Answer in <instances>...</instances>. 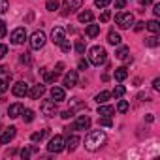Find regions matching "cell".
<instances>
[{
    "label": "cell",
    "instance_id": "cell-1",
    "mask_svg": "<svg viewBox=\"0 0 160 160\" xmlns=\"http://www.w3.org/2000/svg\"><path fill=\"white\" fill-rule=\"evenodd\" d=\"M104 143H106V134H104L102 130H94V132H91V134L85 138V147H87L89 151H96V149H100Z\"/></svg>",
    "mask_w": 160,
    "mask_h": 160
},
{
    "label": "cell",
    "instance_id": "cell-2",
    "mask_svg": "<svg viewBox=\"0 0 160 160\" xmlns=\"http://www.w3.org/2000/svg\"><path fill=\"white\" fill-rule=\"evenodd\" d=\"M89 60H91V64H94V66H102V64H106V60H108V53H106V49L100 47V45L91 47V51H89Z\"/></svg>",
    "mask_w": 160,
    "mask_h": 160
},
{
    "label": "cell",
    "instance_id": "cell-3",
    "mask_svg": "<svg viewBox=\"0 0 160 160\" xmlns=\"http://www.w3.org/2000/svg\"><path fill=\"white\" fill-rule=\"evenodd\" d=\"M47 149H49V152H55V154H57V152H62V151L66 149V141H64V138H62V136H55V138H51Z\"/></svg>",
    "mask_w": 160,
    "mask_h": 160
},
{
    "label": "cell",
    "instance_id": "cell-4",
    "mask_svg": "<svg viewBox=\"0 0 160 160\" xmlns=\"http://www.w3.org/2000/svg\"><path fill=\"white\" fill-rule=\"evenodd\" d=\"M91 128V119L87 117V115H79L77 119H75V122L72 124V126H68V128H64V130H89Z\"/></svg>",
    "mask_w": 160,
    "mask_h": 160
},
{
    "label": "cell",
    "instance_id": "cell-5",
    "mask_svg": "<svg viewBox=\"0 0 160 160\" xmlns=\"http://www.w3.org/2000/svg\"><path fill=\"white\" fill-rule=\"evenodd\" d=\"M40 109H42V113H43L45 117H55V115L58 113L55 100H43V102L40 104Z\"/></svg>",
    "mask_w": 160,
    "mask_h": 160
},
{
    "label": "cell",
    "instance_id": "cell-6",
    "mask_svg": "<svg viewBox=\"0 0 160 160\" xmlns=\"http://www.w3.org/2000/svg\"><path fill=\"white\" fill-rule=\"evenodd\" d=\"M115 23L119 25V28H130L134 25V15L132 13H117Z\"/></svg>",
    "mask_w": 160,
    "mask_h": 160
},
{
    "label": "cell",
    "instance_id": "cell-7",
    "mask_svg": "<svg viewBox=\"0 0 160 160\" xmlns=\"http://www.w3.org/2000/svg\"><path fill=\"white\" fill-rule=\"evenodd\" d=\"M45 42H47V38H45V34H43L42 30H36V32L30 36V47H32V49H42V47L45 45Z\"/></svg>",
    "mask_w": 160,
    "mask_h": 160
},
{
    "label": "cell",
    "instance_id": "cell-8",
    "mask_svg": "<svg viewBox=\"0 0 160 160\" xmlns=\"http://www.w3.org/2000/svg\"><path fill=\"white\" fill-rule=\"evenodd\" d=\"M10 40H12V43H15V45L25 43V40H27V28H25V27H17V28L12 32Z\"/></svg>",
    "mask_w": 160,
    "mask_h": 160
},
{
    "label": "cell",
    "instance_id": "cell-9",
    "mask_svg": "<svg viewBox=\"0 0 160 160\" xmlns=\"http://www.w3.org/2000/svg\"><path fill=\"white\" fill-rule=\"evenodd\" d=\"M15 134H17V128H15V126H10V128H6L2 134H0V145H8L10 141H13Z\"/></svg>",
    "mask_w": 160,
    "mask_h": 160
},
{
    "label": "cell",
    "instance_id": "cell-10",
    "mask_svg": "<svg viewBox=\"0 0 160 160\" xmlns=\"http://www.w3.org/2000/svg\"><path fill=\"white\" fill-rule=\"evenodd\" d=\"M12 92H13V96H17V98H23V96H27V94H28V85H27L25 81H17V83L13 85Z\"/></svg>",
    "mask_w": 160,
    "mask_h": 160
},
{
    "label": "cell",
    "instance_id": "cell-11",
    "mask_svg": "<svg viewBox=\"0 0 160 160\" xmlns=\"http://www.w3.org/2000/svg\"><path fill=\"white\" fill-rule=\"evenodd\" d=\"M62 83H64L66 89L75 87V85H77V72H75V70H70V72L64 75V81H62Z\"/></svg>",
    "mask_w": 160,
    "mask_h": 160
},
{
    "label": "cell",
    "instance_id": "cell-12",
    "mask_svg": "<svg viewBox=\"0 0 160 160\" xmlns=\"http://www.w3.org/2000/svg\"><path fill=\"white\" fill-rule=\"evenodd\" d=\"M66 38V32H64V28H60V27H55L53 30H51V42L55 43V45H58L62 40Z\"/></svg>",
    "mask_w": 160,
    "mask_h": 160
},
{
    "label": "cell",
    "instance_id": "cell-13",
    "mask_svg": "<svg viewBox=\"0 0 160 160\" xmlns=\"http://www.w3.org/2000/svg\"><path fill=\"white\" fill-rule=\"evenodd\" d=\"M115 57H117L119 60H124V62H132V57H130V47H126V45L119 47V49H117V53H115Z\"/></svg>",
    "mask_w": 160,
    "mask_h": 160
},
{
    "label": "cell",
    "instance_id": "cell-14",
    "mask_svg": "<svg viewBox=\"0 0 160 160\" xmlns=\"http://www.w3.org/2000/svg\"><path fill=\"white\" fill-rule=\"evenodd\" d=\"M43 92H45V87L43 85H34L32 89H28V94L27 96H30L32 100H40L43 96Z\"/></svg>",
    "mask_w": 160,
    "mask_h": 160
},
{
    "label": "cell",
    "instance_id": "cell-15",
    "mask_svg": "<svg viewBox=\"0 0 160 160\" xmlns=\"http://www.w3.org/2000/svg\"><path fill=\"white\" fill-rule=\"evenodd\" d=\"M83 6V0H66L64 2V15L68 12H73V10H79Z\"/></svg>",
    "mask_w": 160,
    "mask_h": 160
},
{
    "label": "cell",
    "instance_id": "cell-16",
    "mask_svg": "<svg viewBox=\"0 0 160 160\" xmlns=\"http://www.w3.org/2000/svg\"><path fill=\"white\" fill-rule=\"evenodd\" d=\"M23 104H12L10 108H8V115H10V119H17L21 113H23Z\"/></svg>",
    "mask_w": 160,
    "mask_h": 160
},
{
    "label": "cell",
    "instance_id": "cell-17",
    "mask_svg": "<svg viewBox=\"0 0 160 160\" xmlns=\"http://www.w3.org/2000/svg\"><path fill=\"white\" fill-rule=\"evenodd\" d=\"M51 98H53L55 102H62V100H66V92H64V89H60V87H53V89H51Z\"/></svg>",
    "mask_w": 160,
    "mask_h": 160
},
{
    "label": "cell",
    "instance_id": "cell-18",
    "mask_svg": "<svg viewBox=\"0 0 160 160\" xmlns=\"http://www.w3.org/2000/svg\"><path fill=\"white\" fill-rule=\"evenodd\" d=\"M79 136H75V134H72V136H68V141H66V149L72 152V151H75L77 149V145H79Z\"/></svg>",
    "mask_w": 160,
    "mask_h": 160
},
{
    "label": "cell",
    "instance_id": "cell-19",
    "mask_svg": "<svg viewBox=\"0 0 160 160\" xmlns=\"http://www.w3.org/2000/svg\"><path fill=\"white\" fill-rule=\"evenodd\" d=\"M100 108H98V115L100 117H111L113 113H115V108L113 106H106V104H98Z\"/></svg>",
    "mask_w": 160,
    "mask_h": 160
},
{
    "label": "cell",
    "instance_id": "cell-20",
    "mask_svg": "<svg viewBox=\"0 0 160 160\" xmlns=\"http://www.w3.org/2000/svg\"><path fill=\"white\" fill-rule=\"evenodd\" d=\"M92 19H94V15H92L91 10H85V12H81V13L77 15V21H79V23H91Z\"/></svg>",
    "mask_w": 160,
    "mask_h": 160
},
{
    "label": "cell",
    "instance_id": "cell-21",
    "mask_svg": "<svg viewBox=\"0 0 160 160\" xmlns=\"http://www.w3.org/2000/svg\"><path fill=\"white\" fill-rule=\"evenodd\" d=\"M108 42H109L111 45H121V42H122V38H121V34H119V32H115V30H111V32L108 34Z\"/></svg>",
    "mask_w": 160,
    "mask_h": 160
},
{
    "label": "cell",
    "instance_id": "cell-22",
    "mask_svg": "<svg viewBox=\"0 0 160 160\" xmlns=\"http://www.w3.org/2000/svg\"><path fill=\"white\" fill-rule=\"evenodd\" d=\"M128 77V70H126V66H121V68H117L115 70V79L121 83V81H124V79Z\"/></svg>",
    "mask_w": 160,
    "mask_h": 160
},
{
    "label": "cell",
    "instance_id": "cell-23",
    "mask_svg": "<svg viewBox=\"0 0 160 160\" xmlns=\"http://www.w3.org/2000/svg\"><path fill=\"white\" fill-rule=\"evenodd\" d=\"M42 75H43V79H45V83H53V81H57V75H58V73L47 72V68H43V70H42Z\"/></svg>",
    "mask_w": 160,
    "mask_h": 160
},
{
    "label": "cell",
    "instance_id": "cell-24",
    "mask_svg": "<svg viewBox=\"0 0 160 160\" xmlns=\"http://www.w3.org/2000/svg\"><path fill=\"white\" fill-rule=\"evenodd\" d=\"M85 32H87V36H89V38H96V36L100 34V25H89Z\"/></svg>",
    "mask_w": 160,
    "mask_h": 160
},
{
    "label": "cell",
    "instance_id": "cell-25",
    "mask_svg": "<svg viewBox=\"0 0 160 160\" xmlns=\"http://www.w3.org/2000/svg\"><path fill=\"white\" fill-rule=\"evenodd\" d=\"M145 27H147V30L151 32V34H158V30H160V25H158V21H149V23H145Z\"/></svg>",
    "mask_w": 160,
    "mask_h": 160
},
{
    "label": "cell",
    "instance_id": "cell-26",
    "mask_svg": "<svg viewBox=\"0 0 160 160\" xmlns=\"http://www.w3.org/2000/svg\"><path fill=\"white\" fill-rule=\"evenodd\" d=\"M109 98H111V92H108V91H102V92H98V94H96V98H94V100H96L98 104H106Z\"/></svg>",
    "mask_w": 160,
    "mask_h": 160
},
{
    "label": "cell",
    "instance_id": "cell-27",
    "mask_svg": "<svg viewBox=\"0 0 160 160\" xmlns=\"http://www.w3.org/2000/svg\"><path fill=\"white\" fill-rule=\"evenodd\" d=\"M45 136H49V128H45V130H42V132H34V134L30 136V139L36 143V141H42Z\"/></svg>",
    "mask_w": 160,
    "mask_h": 160
},
{
    "label": "cell",
    "instance_id": "cell-28",
    "mask_svg": "<svg viewBox=\"0 0 160 160\" xmlns=\"http://www.w3.org/2000/svg\"><path fill=\"white\" fill-rule=\"evenodd\" d=\"M10 77H12V75H8V77H0V94H4V92L8 91V85H10Z\"/></svg>",
    "mask_w": 160,
    "mask_h": 160
},
{
    "label": "cell",
    "instance_id": "cell-29",
    "mask_svg": "<svg viewBox=\"0 0 160 160\" xmlns=\"http://www.w3.org/2000/svg\"><path fill=\"white\" fill-rule=\"evenodd\" d=\"M158 43H160V42H158V38H156L154 34L145 40V45H147V47H158Z\"/></svg>",
    "mask_w": 160,
    "mask_h": 160
},
{
    "label": "cell",
    "instance_id": "cell-30",
    "mask_svg": "<svg viewBox=\"0 0 160 160\" xmlns=\"http://www.w3.org/2000/svg\"><path fill=\"white\" fill-rule=\"evenodd\" d=\"M23 119H25V122H32L34 121V111L32 109H23Z\"/></svg>",
    "mask_w": 160,
    "mask_h": 160
},
{
    "label": "cell",
    "instance_id": "cell-31",
    "mask_svg": "<svg viewBox=\"0 0 160 160\" xmlns=\"http://www.w3.org/2000/svg\"><path fill=\"white\" fill-rule=\"evenodd\" d=\"M58 6H60V2H58V0H47L45 10H49V12H55V10H58Z\"/></svg>",
    "mask_w": 160,
    "mask_h": 160
},
{
    "label": "cell",
    "instance_id": "cell-32",
    "mask_svg": "<svg viewBox=\"0 0 160 160\" xmlns=\"http://www.w3.org/2000/svg\"><path fill=\"white\" fill-rule=\"evenodd\" d=\"M124 92H126V89H124L122 85H117V87L113 89V92H111V96H115V98H121V96H122Z\"/></svg>",
    "mask_w": 160,
    "mask_h": 160
},
{
    "label": "cell",
    "instance_id": "cell-33",
    "mask_svg": "<svg viewBox=\"0 0 160 160\" xmlns=\"http://www.w3.org/2000/svg\"><path fill=\"white\" fill-rule=\"evenodd\" d=\"M98 124L111 128V126H113V121H111V117H100V119H98Z\"/></svg>",
    "mask_w": 160,
    "mask_h": 160
},
{
    "label": "cell",
    "instance_id": "cell-34",
    "mask_svg": "<svg viewBox=\"0 0 160 160\" xmlns=\"http://www.w3.org/2000/svg\"><path fill=\"white\" fill-rule=\"evenodd\" d=\"M128 108H130V106H128V102H126V100H121V102L117 104V111H119V113H126V111H128Z\"/></svg>",
    "mask_w": 160,
    "mask_h": 160
},
{
    "label": "cell",
    "instance_id": "cell-35",
    "mask_svg": "<svg viewBox=\"0 0 160 160\" xmlns=\"http://www.w3.org/2000/svg\"><path fill=\"white\" fill-rule=\"evenodd\" d=\"M58 45H60V49H62L64 53H70V49H72V43H70V42H68L66 38H64V40H62V42H60Z\"/></svg>",
    "mask_w": 160,
    "mask_h": 160
},
{
    "label": "cell",
    "instance_id": "cell-36",
    "mask_svg": "<svg viewBox=\"0 0 160 160\" xmlns=\"http://www.w3.org/2000/svg\"><path fill=\"white\" fill-rule=\"evenodd\" d=\"M85 47H87V45H85V42H83V40H79V42L75 43V51H77L79 55H83V53H85Z\"/></svg>",
    "mask_w": 160,
    "mask_h": 160
},
{
    "label": "cell",
    "instance_id": "cell-37",
    "mask_svg": "<svg viewBox=\"0 0 160 160\" xmlns=\"http://www.w3.org/2000/svg\"><path fill=\"white\" fill-rule=\"evenodd\" d=\"M8 8H10V2H8V0H0V13H6Z\"/></svg>",
    "mask_w": 160,
    "mask_h": 160
},
{
    "label": "cell",
    "instance_id": "cell-38",
    "mask_svg": "<svg viewBox=\"0 0 160 160\" xmlns=\"http://www.w3.org/2000/svg\"><path fill=\"white\" fill-rule=\"evenodd\" d=\"M6 34H8V27H6V23H4V21H0V40H2Z\"/></svg>",
    "mask_w": 160,
    "mask_h": 160
},
{
    "label": "cell",
    "instance_id": "cell-39",
    "mask_svg": "<svg viewBox=\"0 0 160 160\" xmlns=\"http://www.w3.org/2000/svg\"><path fill=\"white\" fill-rule=\"evenodd\" d=\"M109 17H111V12H109V10H106V12L100 15V23H108V21H109Z\"/></svg>",
    "mask_w": 160,
    "mask_h": 160
},
{
    "label": "cell",
    "instance_id": "cell-40",
    "mask_svg": "<svg viewBox=\"0 0 160 160\" xmlns=\"http://www.w3.org/2000/svg\"><path fill=\"white\" fill-rule=\"evenodd\" d=\"M111 2V0H94V4H96V8H106L108 4Z\"/></svg>",
    "mask_w": 160,
    "mask_h": 160
},
{
    "label": "cell",
    "instance_id": "cell-41",
    "mask_svg": "<svg viewBox=\"0 0 160 160\" xmlns=\"http://www.w3.org/2000/svg\"><path fill=\"white\" fill-rule=\"evenodd\" d=\"M8 55V45H4V43H0V58H4Z\"/></svg>",
    "mask_w": 160,
    "mask_h": 160
},
{
    "label": "cell",
    "instance_id": "cell-42",
    "mask_svg": "<svg viewBox=\"0 0 160 160\" xmlns=\"http://www.w3.org/2000/svg\"><path fill=\"white\" fill-rule=\"evenodd\" d=\"M126 6V0H115V8L117 10H122Z\"/></svg>",
    "mask_w": 160,
    "mask_h": 160
},
{
    "label": "cell",
    "instance_id": "cell-43",
    "mask_svg": "<svg viewBox=\"0 0 160 160\" xmlns=\"http://www.w3.org/2000/svg\"><path fill=\"white\" fill-rule=\"evenodd\" d=\"M21 62L30 64V55H28V53H23V55H21Z\"/></svg>",
    "mask_w": 160,
    "mask_h": 160
},
{
    "label": "cell",
    "instance_id": "cell-44",
    "mask_svg": "<svg viewBox=\"0 0 160 160\" xmlns=\"http://www.w3.org/2000/svg\"><path fill=\"white\" fill-rule=\"evenodd\" d=\"M77 66H79V70H87V68H89V62L81 58V60H79V64H77Z\"/></svg>",
    "mask_w": 160,
    "mask_h": 160
},
{
    "label": "cell",
    "instance_id": "cell-45",
    "mask_svg": "<svg viewBox=\"0 0 160 160\" xmlns=\"http://www.w3.org/2000/svg\"><path fill=\"white\" fill-rule=\"evenodd\" d=\"M62 70H64V62H58V64L55 66V70H53V72H55V73H60Z\"/></svg>",
    "mask_w": 160,
    "mask_h": 160
},
{
    "label": "cell",
    "instance_id": "cell-46",
    "mask_svg": "<svg viewBox=\"0 0 160 160\" xmlns=\"http://www.w3.org/2000/svg\"><path fill=\"white\" fill-rule=\"evenodd\" d=\"M152 89H154V91H158V89H160V79H158V77L152 81Z\"/></svg>",
    "mask_w": 160,
    "mask_h": 160
},
{
    "label": "cell",
    "instance_id": "cell-47",
    "mask_svg": "<svg viewBox=\"0 0 160 160\" xmlns=\"http://www.w3.org/2000/svg\"><path fill=\"white\" fill-rule=\"evenodd\" d=\"M72 115H73V111H70V109H68V111H64V113H62L60 117H62V119H70Z\"/></svg>",
    "mask_w": 160,
    "mask_h": 160
},
{
    "label": "cell",
    "instance_id": "cell-48",
    "mask_svg": "<svg viewBox=\"0 0 160 160\" xmlns=\"http://www.w3.org/2000/svg\"><path fill=\"white\" fill-rule=\"evenodd\" d=\"M21 156H23V158H28V156H30V149H23V151H21Z\"/></svg>",
    "mask_w": 160,
    "mask_h": 160
},
{
    "label": "cell",
    "instance_id": "cell-49",
    "mask_svg": "<svg viewBox=\"0 0 160 160\" xmlns=\"http://www.w3.org/2000/svg\"><path fill=\"white\" fill-rule=\"evenodd\" d=\"M152 12H154V17H158L160 15V4H154V10Z\"/></svg>",
    "mask_w": 160,
    "mask_h": 160
},
{
    "label": "cell",
    "instance_id": "cell-50",
    "mask_svg": "<svg viewBox=\"0 0 160 160\" xmlns=\"http://www.w3.org/2000/svg\"><path fill=\"white\" fill-rule=\"evenodd\" d=\"M143 27H145V23H143V21L136 23V30H138V32H139V30H143Z\"/></svg>",
    "mask_w": 160,
    "mask_h": 160
},
{
    "label": "cell",
    "instance_id": "cell-51",
    "mask_svg": "<svg viewBox=\"0 0 160 160\" xmlns=\"http://www.w3.org/2000/svg\"><path fill=\"white\" fill-rule=\"evenodd\" d=\"M141 2V6H149V4H152V0H139Z\"/></svg>",
    "mask_w": 160,
    "mask_h": 160
},
{
    "label": "cell",
    "instance_id": "cell-52",
    "mask_svg": "<svg viewBox=\"0 0 160 160\" xmlns=\"http://www.w3.org/2000/svg\"><path fill=\"white\" fill-rule=\"evenodd\" d=\"M0 132H2V126H0Z\"/></svg>",
    "mask_w": 160,
    "mask_h": 160
}]
</instances>
